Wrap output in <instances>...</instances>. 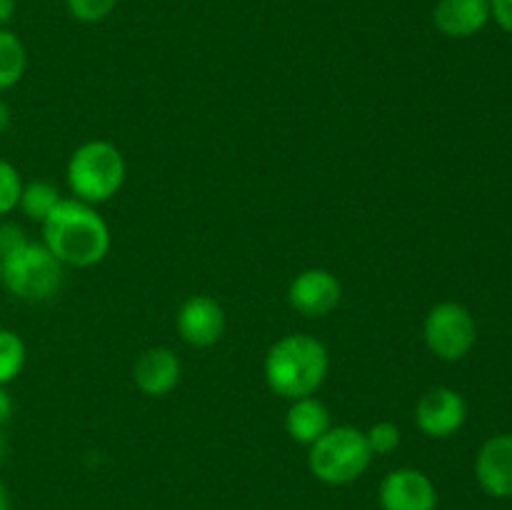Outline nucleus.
I'll return each instance as SVG.
<instances>
[{"instance_id":"1","label":"nucleus","mask_w":512,"mask_h":510,"mask_svg":"<svg viewBox=\"0 0 512 510\" xmlns=\"http://www.w3.org/2000/svg\"><path fill=\"white\" fill-rule=\"evenodd\" d=\"M43 245L70 268L98 265L110 250V228L95 205L78 198H63L40 223Z\"/></svg>"},{"instance_id":"2","label":"nucleus","mask_w":512,"mask_h":510,"mask_svg":"<svg viewBox=\"0 0 512 510\" xmlns=\"http://www.w3.org/2000/svg\"><path fill=\"white\" fill-rule=\"evenodd\" d=\"M330 368L328 348L318 338L305 333L285 335L275 340L265 355V383L275 395L285 400H298L315 395L325 383Z\"/></svg>"},{"instance_id":"3","label":"nucleus","mask_w":512,"mask_h":510,"mask_svg":"<svg viewBox=\"0 0 512 510\" xmlns=\"http://www.w3.org/2000/svg\"><path fill=\"white\" fill-rule=\"evenodd\" d=\"M68 185L83 203L100 205L125 183V158L108 140H88L68 160Z\"/></svg>"},{"instance_id":"4","label":"nucleus","mask_w":512,"mask_h":510,"mask_svg":"<svg viewBox=\"0 0 512 510\" xmlns=\"http://www.w3.org/2000/svg\"><path fill=\"white\" fill-rule=\"evenodd\" d=\"M373 458L363 430L353 425H333L323 438L310 445L308 468L320 483L348 485L370 468Z\"/></svg>"},{"instance_id":"5","label":"nucleus","mask_w":512,"mask_h":510,"mask_svg":"<svg viewBox=\"0 0 512 510\" xmlns=\"http://www.w3.org/2000/svg\"><path fill=\"white\" fill-rule=\"evenodd\" d=\"M63 268L43 243H28L3 258V288L25 303H43L58 295Z\"/></svg>"},{"instance_id":"6","label":"nucleus","mask_w":512,"mask_h":510,"mask_svg":"<svg viewBox=\"0 0 512 510\" xmlns=\"http://www.w3.org/2000/svg\"><path fill=\"white\" fill-rule=\"evenodd\" d=\"M423 338L430 353L438 355L440 360L455 363L473 350L478 328H475L473 315L465 305L445 300V303L430 308V313L425 315Z\"/></svg>"},{"instance_id":"7","label":"nucleus","mask_w":512,"mask_h":510,"mask_svg":"<svg viewBox=\"0 0 512 510\" xmlns=\"http://www.w3.org/2000/svg\"><path fill=\"white\" fill-rule=\"evenodd\" d=\"M468 405L453 388H430L415 405V425L428 438H450L463 428Z\"/></svg>"},{"instance_id":"8","label":"nucleus","mask_w":512,"mask_h":510,"mask_svg":"<svg viewBox=\"0 0 512 510\" xmlns=\"http://www.w3.org/2000/svg\"><path fill=\"white\" fill-rule=\"evenodd\" d=\"M380 508L383 510H435L438 490L418 468L390 470L380 483Z\"/></svg>"},{"instance_id":"9","label":"nucleus","mask_w":512,"mask_h":510,"mask_svg":"<svg viewBox=\"0 0 512 510\" xmlns=\"http://www.w3.org/2000/svg\"><path fill=\"white\" fill-rule=\"evenodd\" d=\"M178 335L193 348H210L225 333V310L210 295H190L178 310Z\"/></svg>"},{"instance_id":"10","label":"nucleus","mask_w":512,"mask_h":510,"mask_svg":"<svg viewBox=\"0 0 512 510\" xmlns=\"http://www.w3.org/2000/svg\"><path fill=\"white\" fill-rule=\"evenodd\" d=\"M343 285L330 270L308 268L293 278L288 288V300L305 318H323L338 308Z\"/></svg>"},{"instance_id":"11","label":"nucleus","mask_w":512,"mask_h":510,"mask_svg":"<svg viewBox=\"0 0 512 510\" xmlns=\"http://www.w3.org/2000/svg\"><path fill=\"white\" fill-rule=\"evenodd\" d=\"M475 478L493 498H512V435L498 433L480 445L475 455Z\"/></svg>"},{"instance_id":"12","label":"nucleus","mask_w":512,"mask_h":510,"mask_svg":"<svg viewBox=\"0 0 512 510\" xmlns=\"http://www.w3.org/2000/svg\"><path fill=\"white\" fill-rule=\"evenodd\" d=\"M135 388L148 398H163L180 383V360L170 348H148L133 365Z\"/></svg>"},{"instance_id":"13","label":"nucleus","mask_w":512,"mask_h":510,"mask_svg":"<svg viewBox=\"0 0 512 510\" xmlns=\"http://www.w3.org/2000/svg\"><path fill=\"white\" fill-rule=\"evenodd\" d=\"M490 20V0H438L433 23L448 38H470Z\"/></svg>"},{"instance_id":"14","label":"nucleus","mask_w":512,"mask_h":510,"mask_svg":"<svg viewBox=\"0 0 512 510\" xmlns=\"http://www.w3.org/2000/svg\"><path fill=\"white\" fill-rule=\"evenodd\" d=\"M330 428H333V418H330L328 405L320 403L315 395L290 400V408L285 413V430H288V435L295 443L308 445L310 448Z\"/></svg>"},{"instance_id":"15","label":"nucleus","mask_w":512,"mask_h":510,"mask_svg":"<svg viewBox=\"0 0 512 510\" xmlns=\"http://www.w3.org/2000/svg\"><path fill=\"white\" fill-rule=\"evenodd\" d=\"M28 68V53L25 45L13 30L0 28V93L20 83Z\"/></svg>"},{"instance_id":"16","label":"nucleus","mask_w":512,"mask_h":510,"mask_svg":"<svg viewBox=\"0 0 512 510\" xmlns=\"http://www.w3.org/2000/svg\"><path fill=\"white\" fill-rule=\"evenodd\" d=\"M60 200L63 198H60L58 188L53 183H48V180H30V183H23L18 208L23 210L25 218L35 220V223H43Z\"/></svg>"},{"instance_id":"17","label":"nucleus","mask_w":512,"mask_h":510,"mask_svg":"<svg viewBox=\"0 0 512 510\" xmlns=\"http://www.w3.org/2000/svg\"><path fill=\"white\" fill-rule=\"evenodd\" d=\"M25 355L28 350H25L23 338L15 330L0 328V385L3 388L18 378L25 365Z\"/></svg>"},{"instance_id":"18","label":"nucleus","mask_w":512,"mask_h":510,"mask_svg":"<svg viewBox=\"0 0 512 510\" xmlns=\"http://www.w3.org/2000/svg\"><path fill=\"white\" fill-rule=\"evenodd\" d=\"M20 193H23V178L18 168L0 158V215H8L18 208Z\"/></svg>"},{"instance_id":"19","label":"nucleus","mask_w":512,"mask_h":510,"mask_svg":"<svg viewBox=\"0 0 512 510\" xmlns=\"http://www.w3.org/2000/svg\"><path fill=\"white\" fill-rule=\"evenodd\" d=\"M365 440H368L373 455H388L393 450H398L400 445V428L390 420H380V423L370 425L365 430Z\"/></svg>"},{"instance_id":"20","label":"nucleus","mask_w":512,"mask_h":510,"mask_svg":"<svg viewBox=\"0 0 512 510\" xmlns=\"http://www.w3.org/2000/svg\"><path fill=\"white\" fill-rule=\"evenodd\" d=\"M118 0H65V8L80 23H100L115 10Z\"/></svg>"},{"instance_id":"21","label":"nucleus","mask_w":512,"mask_h":510,"mask_svg":"<svg viewBox=\"0 0 512 510\" xmlns=\"http://www.w3.org/2000/svg\"><path fill=\"white\" fill-rule=\"evenodd\" d=\"M28 235L18 223H0V260L28 245Z\"/></svg>"},{"instance_id":"22","label":"nucleus","mask_w":512,"mask_h":510,"mask_svg":"<svg viewBox=\"0 0 512 510\" xmlns=\"http://www.w3.org/2000/svg\"><path fill=\"white\" fill-rule=\"evenodd\" d=\"M490 18L512 35V0H490Z\"/></svg>"},{"instance_id":"23","label":"nucleus","mask_w":512,"mask_h":510,"mask_svg":"<svg viewBox=\"0 0 512 510\" xmlns=\"http://www.w3.org/2000/svg\"><path fill=\"white\" fill-rule=\"evenodd\" d=\"M13 413H15L13 398H10L8 390L0 385V428H3V425H8L10 420H13Z\"/></svg>"},{"instance_id":"24","label":"nucleus","mask_w":512,"mask_h":510,"mask_svg":"<svg viewBox=\"0 0 512 510\" xmlns=\"http://www.w3.org/2000/svg\"><path fill=\"white\" fill-rule=\"evenodd\" d=\"M15 15V0H0V28Z\"/></svg>"},{"instance_id":"25","label":"nucleus","mask_w":512,"mask_h":510,"mask_svg":"<svg viewBox=\"0 0 512 510\" xmlns=\"http://www.w3.org/2000/svg\"><path fill=\"white\" fill-rule=\"evenodd\" d=\"M10 118H13V115H10V105L0 98V135L10 128Z\"/></svg>"},{"instance_id":"26","label":"nucleus","mask_w":512,"mask_h":510,"mask_svg":"<svg viewBox=\"0 0 512 510\" xmlns=\"http://www.w3.org/2000/svg\"><path fill=\"white\" fill-rule=\"evenodd\" d=\"M0 510H10V493L3 480H0Z\"/></svg>"},{"instance_id":"27","label":"nucleus","mask_w":512,"mask_h":510,"mask_svg":"<svg viewBox=\"0 0 512 510\" xmlns=\"http://www.w3.org/2000/svg\"><path fill=\"white\" fill-rule=\"evenodd\" d=\"M5 458H8V438H5L3 428H0V465L5 463Z\"/></svg>"},{"instance_id":"28","label":"nucleus","mask_w":512,"mask_h":510,"mask_svg":"<svg viewBox=\"0 0 512 510\" xmlns=\"http://www.w3.org/2000/svg\"><path fill=\"white\" fill-rule=\"evenodd\" d=\"M0 288H3V260H0Z\"/></svg>"}]
</instances>
